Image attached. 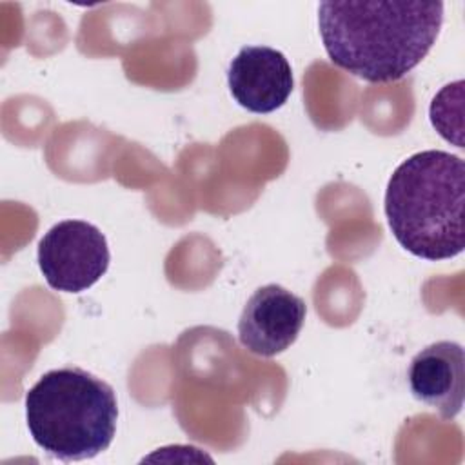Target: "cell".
I'll use <instances>...</instances> for the list:
<instances>
[{
    "instance_id": "cell-7",
    "label": "cell",
    "mask_w": 465,
    "mask_h": 465,
    "mask_svg": "<svg viewBox=\"0 0 465 465\" xmlns=\"http://www.w3.org/2000/svg\"><path fill=\"white\" fill-rule=\"evenodd\" d=\"M409 387L416 400L443 420L461 412L465 394V351L456 341H436L421 349L409 367Z\"/></svg>"
},
{
    "instance_id": "cell-2",
    "label": "cell",
    "mask_w": 465,
    "mask_h": 465,
    "mask_svg": "<svg viewBox=\"0 0 465 465\" xmlns=\"http://www.w3.org/2000/svg\"><path fill=\"white\" fill-rule=\"evenodd\" d=\"M465 162L440 149L403 160L389 178L385 216L396 242L423 260H449L465 247Z\"/></svg>"
},
{
    "instance_id": "cell-4",
    "label": "cell",
    "mask_w": 465,
    "mask_h": 465,
    "mask_svg": "<svg viewBox=\"0 0 465 465\" xmlns=\"http://www.w3.org/2000/svg\"><path fill=\"white\" fill-rule=\"evenodd\" d=\"M109 260L105 236L84 220L58 222L38 243V267L47 285L62 292H82L94 285Z\"/></svg>"
},
{
    "instance_id": "cell-3",
    "label": "cell",
    "mask_w": 465,
    "mask_h": 465,
    "mask_svg": "<svg viewBox=\"0 0 465 465\" xmlns=\"http://www.w3.org/2000/svg\"><path fill=\"white\" fill-rule=\"evenodd\" d=\"M33 441L60 461L91 460L114 434L118 403L109 383L80 367L47 371L25 394Z\"/></svg>"
},
{
    "instance_id": "cell-5",
    "label": "cell",
    "mask_w": 465,
    "mask_h": 465,
    "mask_svg": "<svg viewBox=\"0 0 465 465\" xmlns=\"http://www.w3.org/2000/svg\"><path fill=\"white\" fill-rule=\"evenodd\" d=\"M305 302L282 285L252 292L238 320V340L252 354L271 358L289 349L305 322Z\"/></svg>"
},
{
    "instance_id": "cell-1",
    "label": "cell",
    "mask_w": 465,
    "mask_h": 465,
    "mask_svg": "<svg viewBox=\"0 0 465 465\" xmlns=\"http://www.w3.org/2000/svg\"><path fill=\"white\" fill-rule=\"evenodd\" d=\"M441 2H322L318 25L334 65L365 82H396L432 49Z\"/></svg>"
},
{
    "instance_id": "cell-6",
    "label": "cell",
    "mask_w": 465,
    "mask_h": 465,
    "mask_svg": "<svg viewBox=\"0 0 465 465\" xmlns=\"http://www.w3.org/2000/svg\"><path fill=\"white\" fill-rule=\"evenodd\" d=\"M227 84L243 109L262 114L287 102L294 80L283 53L269 45H245L229 64Z\"/></svg>"
}]
</instances>
